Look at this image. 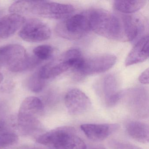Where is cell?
Instances as JSON below:
<instances>
[{"label":"cell","instance_id":"6da1fadb","mask_svg":"<svg viewBox=\"0 0 149 149\" xmlns=\"http://www.w3.org/2000/svg\"><path fill=\"white\" fill-rule=\"evenodd\" d=\"M75 8L72 5L47 1H20L9 8L11 13L32 14L54 19H64L71 15Z\"/></svg>","mask_w":149,"mask_h":149},{"label":"cell","instance_id":"7a4b0ae2","mask_svg":"<svg viewBox=\"0 0 149 149\" xmlns=\"http://www.w3.org/2000/svg\"><path fill=\"white\" fill-rule=\"evenodd\" d=\"M87 13L91 30L107 39L126 42L122 17L100 8L92 9Z\"/></svg>","mask_w":149,"mask_h":149},{"label":"cell","instance_id":"3957f363","mask_svg":"<svg viewBox=\"0 0 149 149\" xmlns=\"http://www.w3.org/2000/svg\"><path fill=\"white\" fill-rule=\"evenodd\" d=\"M36 142L51 149H87L83 140L73 127L62 126L45 132L36 138Z\"/></svg>","mask_w":149,"mask_h":149},{"label":"cell","instance_id":"277c9868","mask_svg":"<svg viewBox=\"0 0 149 149\" xmlns=\"http://www.w3.org/2000/svg\"><path fill=\"white\" fill-rule=\"evenodd\" d=\"M90 30L87 12L70 15L58 23L56 27V32L59 36L71 40L83 38Z\"/></svg>","mask_w":149,"mask_h":149},{"label":"cell","instance_id":"5b68a950","mask_svg":"<svg viewBox=\"0 0 149 149\" xmlns=\"http://www.w3.org/2000/svg\"><path fill=\"white\" fill-rule=\"evenodd\" d=\"M117 58L110 54H104L84 58L80 65L74 70L78 77H84L106 72L116 63Z\"/></svg>","mask_w":149,"mask_h":149},{"label":"cell","instance_id":"8992f818","mask_svg":"<svg viewBox=\"0 0 149 149\" xmlns=\"http://www.w3.org/2000/svg\"><path fill=\"white\" fill-rule=\"evenodd\" d=\"M78 58L73 53L67 50L58 59L46 64L39 71V75L44 80L56 77L74 69L77 64Z\"/></svg>","mask_w":149,"mask_h":149},{"label":"cell","instance_id":"52a82bcc","mask_svg":"<svg viewBox=\"0 0 149 149\" xmlns=\"http://www.w3.org/2000/svg\"><path fill=\"white\" fill-rule=\"evenodd\" d=\"M51 35V30L47 24L34 19L25 21L19 33V36L22 40L29 42L46 40L50 38Z\"/></svg>","mask_w":149,"mask_h":149},{"label":"cell","instance_id":"ba28073f","mask_svg":"<svg viewBox=\"0 0 149 149\" xmlns=\"http://www.w3.org/2000/svg\"><path fill=\"white\" fill-rule=\"evenodd\" d=\"M99 87L108 107L115 106L123 96V93L120 90L119 80L114 74L104 76L100 80Z\"/></svg>","mask_w":149,"mask_h":149},{"label":"cell","instance_id":"9c48e42d","mask_svg":"<svg viewBox=\"0 0 149 149\" xmlns=\"http://www.w3.org/2000/svg\"><path fill=\"white\" fill-rule=\"evenodd\" d=\"M65 104L70 114L74 116L80 115L90 108L91 102L83 91L77 88L69 91L65 97Z\"/></svg>","mask_w":149,"mask_h":149},{"label":"cell","instance_id":"30bf717a","mask_svg":"<svg viewBox=\"0 0 149 149\" xmlns=\"http://www.w3.org/2000/svg\"><path fill=\"white\" fill-rule=\"evenodd\" d=\"M124 34L126 42H134L140 39L146 28L145 19L137 15H125L122 17Z\"/></svg>","mask_w":149,"mask_h":149},{"label":"cell","instance_id":"8fae6325","mask_svg":"<svg viewBox=\"0 0 149 149\" xmlns=\"http://www.w3.org/2000/svg\"><path fill=\"white\" fill-rule=\"evenodd\" d=\"M44 106L41 100L36 97H29L22 103L19 109L17 120L20 121H38L42 114Z\"/></svg>","mask_w":149,"mask_h":149},{"label":"cell","instance_id":"7c38bea8","mask_svg":"<svg viewBox=\"0 0 149 149\" xmlns=\"http://www.w3.org/2000/svg\"><path fill=\"white\" fill-rule=\"evenodd\" d=\"M118 124H84L81 129L86 136L92 141L98 142L106 139L119 129Z\"/></svg>","mask_w":149,"mask_h":149},{"label":"cell","instance_id":"4fadbf2b","mask_svg":"<svg viewBox=\"0 0 149 149\" xmlns=\"http://www.w3.org/2000/svg\"><path fill=\"white\" fill-rule=\"evenodd\" d=\"M26 49L19 44H10L0 48V63L9 67L19 62L27 55Z\"/></svg>","mask_w":149,"mask_h":149},{"label":"cell","instance_id":"5bb4252c","mask_svg":"<svg viewBox=\"0 0 149 149\" xmlns=\"http://www.w3.org/2000/svg\"><path fill=\"white\" fill-rule=\"evenodd\" d=\"M128 103L135 114L139 116L148 113V96L146 91L140 88L132 89L128 92Z\"/></svg>","mask_w":149,"mask_h":149},{"label":"cell","instance_id":"9a60e30c","mask_svg":"<svg viewBox=\"0 0 149 149\" xmlns=\"http://www.w3.org/2000/svg\"><path fill=\"white\" fill-rule=\"evenodd\" d=\"M149 36H143L139 39L126 57L125 65L126 67L141 63L149 57Z\"/></svg>","mask_w":149,"mask_h":149},{"label":"cell","instance_id":"2e32d148","mask_svg":"<svg viewBox=\"0 0 149 149\" xmlns=\"http://www.w3.org/2000/svg\"><path fill=\"white\" fill-rule=\"evenodd\" d=\"M25 19L20 15L11 14L0 19V39H6L23 26Z\"/></svg>","mask_w":149,"mask_h":149},{"label":"cell","instance_id":"e0dca14e","mask_svg":"<svg viewBox=\"0 0 149 149\" xmlns=\"http://www.w3.org/2000/svg\"><path fill=\"white\" fill-rule=\"evenodd\" d=\"M126 131L129 136L136 141L143 143H149V127L147 124L132 121L126 125Z\"/></svg>","mask_w":149,"mask_h":149},{"label":"cell","instance_id":"ac0fdd59","mask_svg":"<svg viewBox=\"0 0 149 149\" xmlns=\"http://www.w3.org/2000/svg\"><path fill=\"white\" fill-rule=\"evenodd\" d=\"M146 3L145 0L115 1L113 3V7L115 10L122 13L130 14L142 9Z\"/></svg>","mask_w":149,"mask_h":149},{"label":"cell","instance_id":"d6986e66","mask_svg":"<svg viewBox=\"0 0 149 149\" xmlns=\"http://www.w3.org/2000/svg\"><path fill=\"white\" fill-rule=\"evenodd\" d=\"M41 61L35 56L27 55L19 62L9 67L8 69L10 71L14 73L23 72L34 68Z\"/></svg>","mask_w":149,"mask_h":149},{"label":"cell","instance_id":"ffe728a7","mask_svg":"<svg viewBox=\"0 0 149 149\" xmlns=\"http://www.w3.org/2000/svg\"><path fill=\"white\" fill-rule=\"evenodd\" d=\"M46 80L39 75L38 72L33 74L27 82V86L29 90L34 93H39L43 90L46 86Z\"/></svg>","mask_w":149,"mask_h":149},{"label":"cell","instance_id":"44dd1931","mask_svg":"<svg viewBox=\"0 0 149 149\" xmlns=\"http://www.w3.org/2000/svg\"><path fill=\"white\" fill-rule=\"evenodd\" d=\"M19 140L16 134L6 132L0 135V149H10L15 145Z\"/></svg>","mask_w":149,"mask_h":149},{"label":"cell","instance_id":"7402d4cb","mask_svg":"<svg viewBox=\"0 0 149 149\" xmlns=\"http://www.w3.org/2000/svg\"><path fill=\"white\" fill-rule=\"evenodd\" d=\"M33 52L35 56L42 61L48 60L52 56L54 49L50 45H40L35 48Z\"/></svg>","mask_w":149,"mask_h":149},{"label":"cell","instance_id":"603a6c76","mask_svg":"<svg viewBox=\"0 0 149 149\" xmlns=\"http://www.w3.org/2000/svg\"><path fill=\"white\" fill-rule=\"evenodd\" d=\"M109 146L112 149H142L135 145L115 139L110 141Z\"/></svg>","mask_w":149,"mask_h":149},{"label":"cell","instance_id":"cb8c5ba5","mask_svg":"<svg viewBox=\"0 0 149 149\" xmlns=\"http://www.w3.org/2000/svg\"><path fill=\"white\" fill-rule=\"evenodd\" d=\"M139 80L141 83L144 84H149V69L145 70L139 76Z\"/></svg>","mask_w":149,"mask_h":149},{"label":"cell","instance_id":"d4e9b609","mask_svg":"<svg viewBox=\"0 0 149 149\" xmlns=\"http://www.w3.org/2000/svg\"><path fill=\"white\" fill-rule=\"evenodd\" d=\"M6 130V125L5 122L0 121V135L6 132H5Z\"/></svg>","mask_w":149,"mask_h":149},{"label":"cell","instance_id":"484cf974","mask_svg":"<svg viewBox=\"0 0 149 149\" xmlns=\"http://www.w3.org/2000/svg\"><path fill=\"white\" fill-rule=\"evenodd\" d=\"M90 149H106L103 146H94L91 148Z\"/></svg>","mask_w":149,"mask_h":149},{"label":"cell","instance_id":"4316f807","mask_svg":"<svg viewBox=\"0 0 149 149\" xmlns=\"http://www.w3.org/2000/svg\"><path fill=\"white\" fill-rule=\"evenodd\" d=\"M3 80V76L2 74L0 72V84L2 82Z\"/></svg>","mask_w":149,"mask_h":149},{"label":"cell","instance_id":"83f0119b","mask_svg":"<svg viewBox=\"0 0 149 149\" xmlns=\"http://www.w3.org/2000/svg\"><path fill=\"white\" fill-rule=\"evenodd\" d=\"M49 149H49H44V148H35V147H34V148H24V149Z\"/></svg>","mask_w":149,"mask_h":149},{"label":"cell","instance_id":"f1b7e54d","mask_svg":"<svg viewBox=\"0 0 149 149\" xmlns=\"http://www.w3.org/2000/svg\"><path fill=\"white\" fill-rule=\"evenodd\" d=\"M1 63H0V67H1Z\"/></svg>","mask_w":149,"mask_h":149}]
</instances>
